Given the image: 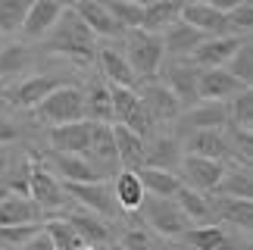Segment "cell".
<instances>
[{
	"mask_svg": "<svg viewBox=\"0 0 253 250\" xmlns=\"http://www.w3.org/2000/svg\"><path fill=\"white\" fill-rule=\"evenodd\" d=\"M138 213L144 225H150V232L160 238H181L191 228V219L181 213L172 197H144Z\"/></svg>",
	"mask_w": 253,
	"mask_h": 250,
	"instance_id": "cell-3",
	"label": "cell"
},
{
	"mask_svg": "<svg viewBox=\"0 0 253 250\" xmlns=\"http://www.w3.org/2000/svg\"><path fill=\"white\" fill-rule=\"evenodd\" d=\"M225 228L222 225H212V222H207V225H191L188 232L181 235V241L188 244L191 250H219L222 247V241H225Z\"/></svg>",
	"mask_w": 253,
	"mask_h": 250,
	"instance_id": "cell-34",
	"label": "cell"
},
{
	"mask_svg": "<svg viewBox=\"0 0 253 250\" xmlns=\"http://www.w3.org/2000/svg\"><path fill=\"white\" fill-rule=\"evenodd\" d=\"M131 3H141L144 6V3H150V0H131Z\"/></svg>",
	"mask_w": 253,
	"mask_h": 250,
	"instance_id": "cell-54",
	"label": "cell"
},
{
	"mask_svg": "<svg viewBox=\"0 0 253 250\" xmlns=\"http://www.w3.org/2000/svg\"><path fill=\"white\" fill-rule=\"evenodd\" d=\"M63 9H66L63 0H32L19 35H22L25 41H41V38L56 25V19H60Z\"/></svg>",
	"mask_w": 253,
	"mask_h": 250,
	"instance_id": "cell-11",
	"label": "cell"
},
{
	"mask_svg": "<svg viewBox=\"0 0 253 250\" xmlns=\"http://www.w3.org/2000/svg\"><path fill=\"white\" fill-rule=\"evenodd\" d=\"M178 122L188 131H207V128L222 131L228 125V103L225 100H200L184 116H178Z\"/></svg>",
	"mask_w": 253,
	"mask_h": 250,
	"instance_id": "cell-14",
	"label": "cell"
},
{
	"mask_svg": "<svg viewBox=\"0 0 253 250\" xmlns=\"http://www.w3.org/2000/svg\"><path fill=\"white\" fill-rule=\"evenodd\" d=\"M181 6H188V3H207V0H178Z\"/></svg>",
	"mask_w": 253,
	"mask_h": 250,
	"instance_id": "cell-52",
	"label": "cell"
},
{
	"mask_svg": "<svg viewBox=\"0 0 253 250\" xmlns=\"http://www.w3.org/2000/svg\"><path fill=\"white\" fill-rule=\"evenodd\" d=\"M110 100H113V122L125 125L141 107V94L134 88H116L110 84Z\"/></svg>",
	"mask_w": 253,
	"mask_h": 250,
	"instance_id": "cell-35",
	"label": "cell"
},
{
	"mask_svg": "<svg viewBox=\"0 0 253 250\" xmlns=\"http://www.w3.org/2000/svg\"><path fill=\"white\" fill-rule=\"evenodd\" d=\"M91 128H94V122H87V119L66 122V125H50V131H47L50 150L72 153V157H84L87 144H91Z\"/></svg>",
	"mask_w": 253,
	"mask_h": 250,
	"instance_id": "cell-10",
	"label": "cell"
},
{
	"mask_svg": "<svg viewBox=\"0 0 253 250\" xmlns=\"http://www.w3.org/2000/svg\"><path fill=\"white\" fill-rule=\"evenodd\" d=\"M181 153L184 157H203V160H219L225 163L231 157V147H228V138L216 128H207V131H191L188 141L181 144Z\"/></svg>",
	"mask_w": 253,
	"mask_h": 250,
	"instance_id": "cell-18",
	"label": "cell"
},
{
	"mask_svg": "<svg viewBox=\"0 0 253 250\" xmlns=\"http://www.w3.org/2000/svg\"><path fill=\"white\" fill-rule=\"evenodd\" d=\"M216 197H235V200H250L253 197V175H250V166L244 163H235V166H225L222 172V181L216 188Z\"/></svg>",
	"mask_w": 253,
	"mask_h": 250,
	"instance_id": "cell-31",
	"label": "cell"
},
{
	"mask_svg": "<svg viewBox=\"0 0 253 250\" xmlns=\"http://www.w3.org/2000/svg\"><path fill=\"white\" fill-rule=\"evenodd\" d=\"M225 69L235 75L244 88H250V84H253V47H250V38L235 50V56H231V63L225 66Z\"/></svg>",
	"mask_w": 253,
	"mask_h": 250,
	"instance_id": "cell-39",
	"label": "cell"
},
{
	"mask_svg": "<svg viewBox=\"0 0 253 250\" xmlns=\"http://www.w3.org/2000/svg\"><path fill=\"white\" fill-rule=\"evenodd\" d=\"M241 91H244V84H241L225 66L197 72V100H231Z\"/></svg>",
	"mask_w": 253,
	"mask_h": 250,
	"instance_id": "cell-13",
	"label": "cell"
},
{
	"mask_svg": "<svg viewBox=\"0 0 253 250\" xmlns=\"http://www.w3.org/2000/svg\"><path fill=\"white\" fill-rule=\"evenodd\" d=\"M0 47H3V35H0Z\"/></svg>",
	"mask_w": 253,
	"mask_h": 250,
	"instance_id": "cell-57",
	"label": "cell"
},
{
	"mask_svg": "<svg viewBox=\"0 0 253 250\" xmlns=\"http://www.w3.org/2000/svg\"><path fill=\"white\" fill-rule=\"evenodd\" d=\"M250 35H219V38H207L197 50L188 56L191 66H197V69H216V66H228L231 56L241 44L247 41Z\"/></svg>",
	"mask_w": 253,
	"mask_h": 250,
	"instance_id": "cell-8",
	"label": "cell"
},
{
	"mask_svg": "<svg viewBox=\"0 0 253 250\" xmlns=\"http://www.w3.org/2000/svg\"><path fill=\"white\" fill-rule=\"evenodd\" d=\"M41 44L47 53H63V56H72L79 63H91L97 56V38L91 35V28L82 22L72 6H66L60 13L56 25L41 38Z\"/></svg>",
	"mask_w": 253,
	"mask_h": 250,
	"instance_id": "cell-1",
	"label": "cell"
},
{
	"mask_svg": "<svg viewBox=\"0 0 253 250\" xmlns=\"http://www.w3.org/2000/svg\"><path fill=\"white\" fill-rule=\"evenodd\" d=\"M153 235L147 232V228H141V225H131V228H125L122 238H119V247L122 250H153Z\"/></svg>",
	"mask_w": 253,
	"mask_h": 250,
	"instance_id": "cell-42",
	"label": "cell"
},
{
	"mask_svg": "<svg viewBox=\"0 0 253 250\" xmlns=\"http://www.w3.org/2000/svg\"><path fill=\"white\" fill-rule=\"evenodd\" d=\"M197 66H191L188 60H175L172 66H166V88L178 97L181 107H194L197 100Z\"/></svg>",
	"mask_w": 253,
	"mask_h": 250,
	"instance_id": "cell-20",
	"label": "cell"
},
{
	"mask_svg": "<svg viewBox=\"0 0 253 250\" xmlns=\"http://www.w3.org/2000/svg\"><path fill=\"white\" fill-rule=\"evenodd\" d=\"M172 200L178 204L181 213L191 219V225H207V222H212V197L210 194H200V191L181 185L172 194Z\"/></svg>",
	"mask_w": 253,
	"mask_h": 250,
	"instance_id": "cell-28",
	"label": "cell"
},
{
	"mask_svg": "<svg viewBox=\"0 0 253 250\" xmlns=\"http://www.w3.org/2000/svg\"><path fill=\"white\" fill-rule=\"evenodd\" d=\"M84 119L87 122H113V100L110 84H91L84 91Z\"/></svg>",
	"mask_w": 253,
	"mask_h": 250,
	"instance_id": "cell-33",
	"label": "cell"
},
{
	"mask_svg": "<svg viewBox=\"0 0 253 250\" xmlns=\"http://www.w3.org/2000/svg\"><path fill=\"white\" fill-rule=\"evenodd\" d=\"M181 169V185L184 188H194L200 194H216L219 181H222V172H225V163L219 160H203V157H181L178 163Z\"/></svg>",
	"mask_w": 253,
	"mask_h": 250,
	"instance_id": "cell-7",
	"label": "cell"
},
{
	"mask_svg": "<svg viewBox=\"0 0 253 250\" xmlns=\"http://www.w3.org/2000/svg\"><path fill=\"white\" fill-rule=\"evenodd\" d=\"M63 3H66V6H72V3H75V0H63Z\"/></svg>",
	"mask_w": 253,
	"mask_h": 250,
	"instance_id": "cell-55",
	"label": "cell"
},
{
	"mask_svg": "<svg viewBox=\"0 0 253 250\" xmlns=\"http://www.w3.org/2000/svg\"><path fill=\"white\" fill-rule=\"evenodd\" d=\"M113 141H116V157H119V166L128 172H138L144 166V138H138L131 128L113 122Z\"/></svg>",
	"mask_w": 253,
	"mask_h": 250,
	"instance_id": "cell-24",
	"label": "cell"
},
{
	"mask_svg": "<svg viewBox=\"0 0 253 250\" xmlns=\"http://www.w3.org/2000/svg\"><path fill=\"white\" fill-rule=\"evenodd\" d=\"M79 250H103V247H91V244H82Z\"/></svg>",
	"mask_w": 253,
	"mask_h": 250,
	"instance_id": "cell-53",
	"label": "cell"
},
{
	"mask_svg": "<svg viewBox=\"0 0 253 250\" xmlns=\"http://www.w3.org/2000/svg\"><path fill=\"white\" fill-rule=\"evenodd\" d=\"M66 225L72 228L75 235L82 238V244H91V247H106L110 244V222H106L103 216L91 213V209H75V213H66Z\"/></svg>",
	"mask_w": 253,
	"mask_h": 250,
	"instance_id": "cell-15",
	"label": "cell"
},
{
	"mask_svg": "<svg viewBox=\"0 0 253 250\" xmlns=\"http://www.w3.org/2000/svg\"><path fill=\"white\" fill-rule=\"evenodd\" d=\"M210 6H216V9H222V13H231L235 6H241L244 0H207Z\"/></svg>",
	"mask_w": 253,
	"mask_h": 250,
	"instance_id": "cell-48",
	"label": "cell"
},
{
	"mask_svg": "<svg viewBox=\"0 0 253 250\" xmlns=\"http://www.w3.org/2000/svg\"><path fill=\"white\" fill-rule=\"evenodd\" d=\"M32 53H28L25 44H9V47H0V75H19L28 66Z\"/></svg>",
	"mask_w": 253,
	"mask_h": 250,
	"instance_id": "cell-40",
	"label": "cell"
},
{
	"mask_svg": "<svg viewBox=\"0 0 253 250\" xmlns=\"http://www.w3.org/2000/svg\"><path fill=\"white\" fill-rule=\"evenodd\" d=\"M250 28H253V3L244 0L241 6H235L228 13V32L231 35H250Z\"/></svg>",
	"mask_w": 253,
	"mask_h": 250,
	"instance_id": "cell-43",
	"label": "cell"
},
{
	"mask_svg": "<svg viewBox=\"0 0 253 250\" xmlns=\"http://www.w3.org/2000/svg\"><path fill=\"white\" fill-rule=\"evenodd\" d=\"M100 3L106 6V13H110L125 32L141 28V19H144V6L141 3H131V0H100Z\"/></svg>",
	"mask_w": 253,
	"mask_h": 250,
	"instance_id": "cell-36",
	"label": "cell"
},
{
	"mask_svg": "<svg viewBox=\"0 0 253 250\" xmlns=\"http://www.w3.org/2000/svg\"><path fill=\"white\" fill-rule=\"evenodd\" d=\"M144 188H141V181H138V172H128V169H122L119 175H116L113 181V200H116V207L122 209V213H138L141 204H144Z\"/></svg>",
	"mask_w": 253,
	"mask_h": 250,
	"instance_id": "cell-30",
	"label": "cell"
},
{
	"mask_svg": "<svg viewBox=\"0 0 253 250\" xmlns=\"http://www.w3.org/2000/svg\"><path fill=\"white\" fill-rule=\"evenodd\" d=\"M9 194H13V191H9V188H6V185H3V181H0V200H6V197H9Z\"/></svg>",
	"mask_w": 253,
	"mask_h": 250,
	"instance_id": "cell-51",
	"label": "cell"
},
{
	"mask_svg": "<svg viewBox=\"0 0 253 250\" xmlns=\"http://www.w3.org/2000/svg\"><path fill=\"white\" fill-rule=\"evenodd\" d=\"M178 16H181L178 0H150V3H144L141 28L150 32V35H163L172 22H178Z\"/></svg>",
	"mask_w": 253,
	"mask_h": 250,
	"instance_id": "cell-29",
	"label": "cell"
},
{
	"mask_svg": "<svg viewBox=\"0 0 253 250\" xmlns=\"http://www.w3.org/2000/svg\"><path fill=\"white\" fill-rule=\"evenodd\" d=\"M44 232H47V238L53 241L56 250H79V247H82V238L75 235L69 225H66V219H50V222L44 225Z\"/></svg>",
	"mask_w": 253,
	"mask_h": 250,
	"instance_id": "cell-41",
	"label": "cell"
},
{
	"mask_svg": "<svg viewBox=\"0 0 253 250\" xmlns=\"http://www.w3.org/2000/svg\"><path fill=\"white\" fill-rule=\"evenodd\" d=\"M47 163H50L53 175H63V181H103L97 175V169L87 163L84 157H72V153H60L50 150L47 153Z\"/></svg>",
	"mask_w": 253,
	"mask_h": 250,
	"instance_id": "cell-23",
	"label": "cell"
},
{
	"mask_svg": "<svg viewBox=\"0 0 253 250\" xmlns=\"http://www.w3.org/2000/svg\"><path fill=\"white\" fill-rule=\"evenodd\" d=\"M32 0H0V35H16L25 22Z\"/></svg>",
	"mask_w": 253,
	"mask_h": 250,
	"instance_id": "cell-37",
	"label": "cell"
},
{
	"mask_svg": "<svg viewBox=\"0 0 253 250\" xmlns=\"http://www.w3.org/2000/svg\"><path fill=\"white\" fill-rule=\"evenodd\" d=\"M181 22H188L191 28L203 32L207 38H219V35H231L228 32V13L210 6V3H188L181 6Z\"/></svg>",
	"mask_w": 253,
	"mask_h": 250,
	"instance_id": "cell-17",
	"label": "cell"
},
{
	"mask_svg": "<svg viewBox=\"0 0 253 250\" xmlns=\"http://www.w3.org/2000/svg\"><path fill=\"white\" fill-rule=\"evenodd\" d=\"M9 250H56V247H53V241H50V238H47V232L41 228L38 235H32L28 241H22L19 247H9Z\"/></svg>",
	"mask_w": 253,
	"mask_h": 250,
	"instance_id": "cell-45",
	"label": "cell"
},
{
	"mask_svg": "<svg viewBox=\"0 0 253 250\" xmlns=\"http://www.w3.org/2000/svg\"><path fill=\"white\" fill-rule=\"evenodd\" d=\"M110 250H122V247H119V244H116V247H110Z\"/></svg>",
	"mask_w": 253,
	"mask_h": 250,
	"instance_id": "cell-56",
	"label": "cell"
},
{
	"mask_svg": "<svg viewBox=\"0 0 253 250\" xmlns=\"http://www.w3.org/2000/svg\"><path fill=\"white\" fill-rule=\"evenodd\" d=\"M72 9L79 13L82 22L91 28L94 38H125V35H128L110 13H106V6L100 3V0H75Z\"/></svg>",
	"mask_w": 253,
	"mask_h": 250,
	"instance_id": "cell-16",
	"label": "cell"
},
{
	"mask_svg": "<svg viewBox=\"0 0 253 250\" xmlns=\"http://www.w3.org/2000/svg\"><path fill=\"white\" fill-rule=\"evenodd\" d=\"M63 191L69 200H79L84 209H91L103 219L116 216V209H119L113 200V188L106 181H63Z\"/></svg>",
	"mask_w": 253,
	"mask_h": 250,
	"instance_id": "cell-6",
	"label": "cell"
},
{
	"mask_svg": "<svg viewBox=\"0 0 253 250\" xmlns=\"http://www.w3.org/2000/svg\"><path fill=\"white\" fill-rule=\"evenodd\" d=\"M25 178H28V197L38 204L41 213H44V209H63L66 204H69V197H66V191H63V181L56 178L44 163L28 160Z\"/></svg>",
	"mask_w": 253,
	"mask_h": 250,
	"instance_id": "cell-5",
	"label": "cell"
},
{
	"mask_svg": "<svg viewBox=\"0 0 253 250\" xmlns=\"http://www.w3.org/2000/svg\"><path fill=\"white\" fill-rule=\"evenodd\" d=\"M181 144L169 138V134H153V138L144 141V166L147 169H166L175 172L181 163Z\"/></svg>",
	"mask_w": 253,
	"mask_h": 250,
	"instance_id": "cell-19",
	"label": "cell"
},
{
	"mask_svg": "<svg viewBox=\"0 0 253 250\" xmlns=\"http://www.w3.org/2000/svg\"><path fill=\"white\" fill-rule=\"evenodd\" d=\"M138 181H141V188H144V194H147V197H172L175 191L181 188V178L175 175V172L147 169V166L138 169Z\"/></svg>",
	"mask_w": 253,
	"mask_h": 250,
	"instance_id": "cell-32",
	"label": "cell"
},
{
	"mask_svg": "<svg viewBox=\"0 0 253 250\" xmlns=\"http://www.w3.org/2000/svg\"><path fill=\"white\" fill-rule=\"evenodd\" d=\"M97 63H100L103 75L110 79V84H116V88H134V84H138L128 60H125V53L116 50L113 44L110 47H97Z\"/></svg>",
	"mask_w": 253,
	"mask_h": 250,
	"instance_id": "cell-26",
	"label": "cell"
},
{
	"mask_svg": "<svg viewBox=\"0 0 253 250\" xmlns=\"http://www.w3.org/2000/svg\"><path fill=\"white\" fill-rule=\"evenodd\" d=\"M13 141H19V128L6 116H0V147H3V144H13Z\"/></svg>",
	"mask_w": 253,
	"mask_h": 250,
	"instance_id": "cell-46",
	"label": "cell"
},
{
	"mask_svg": "<svg viewBox=\"0 0 253 250\" xmlns=\"http://www.w3.org/2000/svg\"><path fill=\"white\" fill-rule=\"evenodd\" d=\"M41 209L28 194H9L0 200V225H38Z\"/></svg>",
	"mask_w": 253,
	"mask_h": 250,
	"instance_id": "cell-27",
	"label": "cell"
},
{
	"mask_svg": "<svg viewBox=\"0 0 253 250\" xmlns=\"http://www.w3.org/2000/svg\"><path fill=\"white\" fill-rule=\"evenodd\" d=\"M153 250H178V247H175V244H169V241H166V244H163V241H157V244H153Z\"/></svg>",
	"mask_w": 253,
	"mask_h": 250,
	"instance_id": "cell-50",
	"label": "cell"
},
{
	"mask_svg": "<svg viewBox=\"0 0 253 250\" xmlns=\"http://www.w3.org/2000/svg\"><path fill=\"white\" fill-rule=\"evenodd\" d=\"M35 113H38V119H44L50 125L79 122V119H84V91L75 88V84H60L56 91H50L38 103Z\"/></svg>",
	"mask_w": 253,
	"mask_h": 250,
	"instance_id": "cell-4",
	"label": "cell"
},
{
	"mask_svg": "<svg viewBox=\"0 0 253 250\" xmlns=\"http://www.w3.org/2000/svg\"><path fill=\"white\" fill-rule=\"evenodd\" d=\"M219 250H250V241H238V235H225Z\"/></svg>",
	"mask_w": 253,
	"mask_h": 250,
	"instance_id": "cell-47",
	"label": "cell"
},
{
	"mask_svg": "<svg viewBox=\"0 0 253 250\" xmlns=\"http://www.w3.org/2000/svg\"><path fill=\"white\" fill-rule=\"evenodd\" d=\"M141 103H144V110L150 113V119L153 122H175L181 116V103L178 97L166 88V84H157V82H150L147 88H144L141 94Z\"/></svg>",
	"mask_w": 253,
	"mask_h": 250,
	"instance_id": "cell-21",
	"label": "cell"
},
{
	"mask_svg": "<svg viewBox=\"0 0 253 250\" xmlns=\"http://www.w3.org/2000/svg\"><path fill=\"white\" fill-rule=\"evenodd\" d=\"M228 103V125H235V128H250L253 122V91L244 88L241 94H235Z\"/></svg>",
	"mask_w": 253,
	"mask_h": 250,
	"instance_id": "cell-38",
	"label": "cell"
},
{
	"mask_svg": "<svg viewBox=\"0 0 253 250\" xmlns=\"http://www.w3.org/2000/svg\"><path fill=\"white\" fill-rule=\"evenodd\" d=\"M163 38L160 35H150L144 28H134V32L125 35V60H128L134 79L138 84H150L153 79L160 75V66H163Z\"/></svg>",
	"mask_w": 253,
	"mask_h": 250,
	"instance_id": "cell-2",
	"label": "cell"
},
{
	"mask_svg": "<svg viewBox=\"0 0 253 250\" xmlns=\"http://www.w3.org/2000/svg\"><path fill=\"white\" fill-rule=\"evenodd\" d=\"M212 219H219V222H225V225H235L244 235H250V228H253V200L216 197L212 200Z\"/></svg>",
	"mask_w": 253,
	"mask_h": 250,
	"instance_id": "cell-25",
	"label": "cell"
},
{
	"mask_svg": "<svg viewBox=\"0 0 253 250\" xmlns=\"http://www.w3.org/2000/svg\"><path fill=\"white\" fill-rule=\"evenodd\" d=\"M160 38H163V53L181 56V60H184V56H191L203 41H207V35L197 32V28H191L188 22H181V19H178V22H172Z\"/></svg>",
	"mask_w": 253,
	"mask_h": 250,
	"instance_id": "cell-22",
	"label": "cell"
},
{
	"mask_svg": "<svg viewBox=\"0 0 253 250\" xmlns=\"http://www.w3.org/2000/svg\"><path fill=\"white\" fill-rule=\"evenodd\" d=\"M60 84H63V79H56V75H28V79H22L19 84H13V88L6 91V100L19 110H35L38 103L50 91H56Z\"/></svg>",
	"mask_w": 253,
	"mask_h": 250,
	"instance_id": "cell-12",
	"label": "cell"
},
{
	"mask_svg": "<svg viewBox=\"0 0 253 250\" xmlns=\"http://www.w3.org/2000/svg\"><path fill=\"white\" fill-rule=\"evenodd\" d=\"M38 232H41V225H0V241L9 244V247H19Z\"/></svg>",
	"mask_w": 253,
	"mask_h": 250,
	"instance_id": "cell-44",
	"label": "cell"
},
{
	"mask_svg": "<svg viewBox=\"0 0 253 250\" xmlns=\"http://www.w3.org/2000/svg\"><path fill=\"white\" fill-rule=\"evenodd\" d=\"M6 166H9V160H6V153L0 150V181H3V172H6Z\"/></svg>",
	"mask_w": 253,
	"mask_h": 250,
	"instance_id": "cell-49",
	"label": "cell"
},
{
	"mask_svg": "<svg viewBox=\"0 0 253 250\" xmlns=\"http://www.w3.org/2000/svg\"><path fill=\"white\" fill-rule=\"evenodd\" d=\"M84 160L97 169V175H100V178H106L116 166H119V157H116V141H113V125L94 122V128H91V144H87Z\"/></svg>",
	"mask_w": 253,
	"mask_h": 250,
	"instance_id": "cell-9",
	"label": "cell"
}]
</instances>
